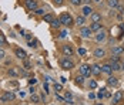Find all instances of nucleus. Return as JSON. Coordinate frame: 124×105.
Instances as JSON below:
<instances>
[{"mask_svg":"<svg viewBox=\"0 0 124 105\" xmlns=\"http://www.w3.org/2000/svg\"><path fill=\"white\" fill-rule=\"evenodd\" d=\"M60 65H62L63 70H71V68L74 67V63L70 58H63L62 61H60Z\"/></svg>","mask_w":124,"mask_h":105,"instance_id":"3","label":"nucleus"},{"mask_svg":"<svg viewBox=\"0 0 124 105\" xmlns=\"http://www.w3.org/2000/svg\"><path fill=\"white\" fill-rule=\"evenodd\" d=\"M88 98H90V99H94V98H96V95H94L93 92H90V94H88Z\"/></svg>","mask_w":124,"mask_h":105,"instance_id":"43","label":"nucleus"},{"mask_svg":"<svg viewBox=\"0 0 124 105\" xmlns=\"http://www.w3.org/2000/svg\"><path fill=\"white\" fill-rule=\"evenodd\" d=\"M110 65H111L113 71H120V70H124L123 64L120 63V61H113V60H110V63H108Z\"/></svg>","mask_w":124,"mask_h":105,"instance_id":"6","label":"nucleus"},{"mask_svg":"<svg viewBox=\"0 0 124 105\" xmlns=\"http://www.w3.org/2000/svg\"><path fill=\"white\" fill-rule=\"evenodd\" d=\"M56 98H57V101H60V102H64V101H66V99H63L60 95H56Z\"/></svg>","mask_w":124,"mask_h":105,"instance_id":"40","label":"nucleus"},{"mask_svg":"<svg viewBox=\"0 0 124 105\" xmlns=\"http://www.w3.org/2000/svg\"><path fill=\"white\" fill-rule=\"evenodd\" d=\"M90 88H91V90L97 88V82H96V81H90Z\"/></svg>","mask_w":124,"mask_h":105,"instance_id":"34","label":"nucleus"},{"mask_svg":"<svg viewBox=\"0 0 124 105\" xmlns=\"http://www.w3.org/2000/svg\"><path fill=\"white\" fill-rule=\"evenodd\" d=\"M76 23L78 24V26H83V24H84V16H78V17L76 19Z\"/></svg>","mask_w":124,"mask_h":105,"instance_id":"24","label":"nucleus"},{"mask_svg":"<svg viewBox=\"0 0 124 105\" xmlns=\"http://www.w3.org/2000/svg\"><path fill=\"white\" fill-rule=\"evenodd\" d=\"M80 74L81 75H84V77H90L91 75V68L87 65V64H83V65H80Z\"/></svg>","mask_w":124,"mask_h":105,"instance_id":"4","label":"nucleus"},{"mask_svg":"<svg viewBox=\"0 0 124 105\" xmlns=\"http://www.w3.org/2000/svg\"><path fill=\"white\" fill-rule=\"evenodd\" d=\"M37 40H30V41H29V47H31V48H36V47H37Z\"/></svg>","mask_w":124,"mask_h":105,"instance_id":"27","label":"nucleus"},{"mask_svg":"<svg viewBox=\"0 0 124 105\" xmlns=\"http://www.w3.org/2000/svg\"><path fill=\"white\" fill-rule=\"evenodd\" d=\"M43 19H44V21H46V23H51L54 17H53L51 14H44V16H43Z\"/></svg>","mask_w":124,"mask_h":105,"instance_id":"23","label":"nucleus"},{"mask_svg":"<svg viewBox=\"0 0 124 105\" xmlns=\"http://www.w3.org/2000/svg\"><path fill=\"white\" fill-rule=\"evenodd\" d=\"M54 3H56L57 6H60V4H63V0H54Z\"/></svg>","mask_w":124,"mask_h":105,"instance_id":"44","label":"nucleus"},{"mask_svg":"<svg viewBox=\"0 0 124 105\" xmlns=\"http://www.w3.org/2000/svg\"><path fill=\"white\" fill-rule=\"evenodd\" d=\"M107 4L111 7V9H116L118 6V0H107Z\"/></svg>","mask_w":124,"mask_h":105,"instance_id":"21","label":"nucleus"},{"mask_svg":"<svg viewBox=\"0 0 124 105\" xmlns=\"http://www.w3.org/2000/svg\"><path fill=\"white\" fill-rule=\"evenodd\" d=\"M9 75H12V77H16V75H17V71L14 70V68L9 70Z\"/></svg>","mask_w":124,"mask_h":105,"instance_id":"31","label":"nucleus"},{"mask_svg":"<svg viewBox=\"0 0 124 105\" xmlns=\"http://www.w3.org/2000/svg\"><path fill=\"white\" fill-rule=\"evenodd\" d=\"M14 98H16V95H14V92H12V91H6V92H3L0 95V101H1V102L13 101Z\"/></svg>","mask_w":124,"mask_h":105,"instance_id":"2","label":"nucleus"},{"mask_svg":"<svg viewBox=\"0 0 124 105\" xmlns=\"http://www.w3.org/2000/svg\"><path fill=\"white\" fill-rule=\"evenodd\" d=\"M54 90L59 92V91H62L63 90V87H62V84H54Z\"/></svg>","mask_w":124,"mask_h":105,"instance_id":"30","label":"nucleus"},{"mask_svg":"<svg viewBox=\"0 0 124 105\" xmlns=\"http://www.w3.org/2000/svg\"><path fill=\"white\" fill-rule=\"evenodd\" d=\"M106 37H107V33H106V30H99V33H97V35H96V41L97 43H100V41H104L106 40Z\"/></svg>","mask_w":124,"mask_h":105,"instance_id":"9","label":"nucleus"},{"mask_svg":"<svg viewBox=\"0 0 124 105\" xmlns=\"http://www.w3.org/2000/svg\"><path fill=\"white\" fill-rule=\"evenodd\" d=\"M106 56V51L103 50V48H97V50H94V57L96 58H103Z\"/></svg>","mask_w":124,"mask_h":105,"instance_id":"13","label":"nucleus"},{"mask_svg":"<svg viewBox=\"0 0 124 105\" xmlns=\"http://www.w3.org/2000/svg\"><path fill=\"white\" fill-rule=\"evenodd\" d=\"M44 12H46V10H44V9H41V7H37V9L34 10V13L39 14V16H44Z\"/></svg>","mask_w":124,"mask_h":105,"instance_id":"26","label":"nucleus"},{"mask_svg":"<svg viewBox=\"0 0 124 105\" xmlns=\"http://www.w3.org/2000/svg\"><path fill=\"white\" fill-rule=\"evenodd\" d=\"M91 74H93V75H100V74H101V67H100L99 64H94V65L91 67Z\"/></svg>","mask_w":124,"mask_h":105,"instance_id":"14","label":"nucleus"},{"mask_svg":"<svg viewBox=\"0 0 124 105\" xmlns=\"http://www.w3.org/2000/svg\"><path fill=\"white\" fill-rule=\"evenodd\" d=\"M59 20H60V23L64 24V26H71V24H73V17H71L70 14H67V13H63L62 16L59 17Z\"/></svg>","mask_w":124,"mask_h":105,"instance_id":"1","label":"nucleus"},{"mask_svg":"<svg viewBox=\"0 0 124 105\" xmlns=\"http://www.w3.org/2000/svg\"><path fill=\"white\" fill-rule=\"evenodd\" d=\"M63 53H64V54H66V56H69V57H71V56H73V54H74V51H73V48H71V47L70 46H63Z\"/></svg>","mask_w":124,"mask_h":105,"instance_id":"11","label":"nucleus"},{"mask_svg":"<svg viewBox=\"0 0 124 105\" xmlns=\"http://www.w3.org/2000/svg\"><path fill=\"white\" fill-rule=\"evenodd\" d=\"M43 88H44V90H46V92H49V84H47V82H46V84H44V85H43Z\"/></svg>","mask_w":124,"mask_h":105,"instance_id":"41","label":"nucleus"},{"mask_svg":"<svg viewBox=\"0 0 124 105\" xmlns=\"http://www.w3.org/2000/svg\"><path fill=\"white\" fill-rule=\"evenodd\" d=\"M31 101L33 102H39L40 101V97H39L37 94H31Z\"/></svg>","mask_w":124,"mask_h":105,"instance_id":"28","label":"nucleus"},{"mask_svg":"<svg viewBox=\"0 0 124 105\" xmlns=\"http://www.w3.org/2000/svg\"><path fill=\"white\" fill-rule=\"evenodd\" d=\"M80 34H81V37H83V38H88L90 35L93 34V31H91V28H90V27H81Z\"/></svg>","mask_w":124,"mask_h":105,"instance_id":"7","label":"nucleus"},{"mask_svg":"<svg viewBox=\"0 0 124 105\" xmlns=\"http://www.w3.org/2000/svg\"><path fill=\"white\" fill-rule=\"evenodd\" d=\"M24 67H26V70H30V68H31V64H30L29 61H26V63H24Z\"/></svg>","mask_w":124,"mask_h":105,"instance_id":"37","label":"nucleus"},{"mask_svg":"<svg viewBox=\"0 0 124 105\" xmlns=\"http://www.w3.org/2000/svg\"><path fill=\"white\" fill-rule=\"evenodd\" d=\"M120 28H121V31H123V34H124V23L120 24Z\"/></svg>","mask_w":124,"mask_h":105,"instance_id":"46","label":"nucleus"},{"mask_svg":"<svg viewBox=\"0 0 124 105\" xmlns=\"http://www.w3.org/2000/svg\"><path fill=\"white\" fill-rule=\"evenodd\" d=\"M123 51H124V48L123 47H113V50H111V53L114 54V56H120V54H123Z\"/></svg>","mask_w":124,"mask_h":105,"instance_id":"15","label":"nucleus"},{"mask_svg":"<svg viewBox=\"0 0 124 105\" xmlns=\"http://www.w3.org/2000/svg\"><path fill=\"white\" fill-rule=\"evenodd\" d=\"M14 54H16V57H17V58H20V60H24L26 57H27L26 51H24V50H22V48H16V50H14Z\"/></svg>","mask_w":124,"mask_h":105,"instance_id":"10","label":"nucleus"},{"mask_svg":"<svg viewBox=\"0 0 124 105\" xmlns=\"http://www.w3.org/2000/svg\"><path fill=\"white\" fill-rule=\"evenodd\" d=\"M107 84H108L110 87H116V85L118 84V81H117V78H116V77H108V80H107Z\"/></svg>","mask_w":124,"mask_h":105,"instance_id":"17","label":"nucleus"},{"mask_svg":"<svg viewBox=\"0 0 124 105\" xmlns=\"http://www.w3.org/2000/svg\"><path fill=\"white\" fill-rule=\"evenodd\" d=\"M78 54H80V56H84V54H86V50H84V48H78Z\"/></svg>","mask_w":124,"mask_h":105,"instance_id":"38","label":"nucleus"},{"mask_svg":"<svg viewBox=\"0 0 124 105\" xmlns=\"http://www.w3.org/2000/svg\"><path fill=\"white\" fill-rule=\"evenodd\" d=\"M76 82L81 85V84L84 82V75H81V74H80V75H77V77H76Z\"/></svg>","mask_w":124,"mask_h":105,"instance_id":"25","label":"nucleus"},{"mask_svg":"<svg viewBox=\"0 0 124 105\" xmlns=\"http://www.w3.org/2000/svg\"><path fill=\"white\" fill-rule=\"evenodd\" d=\"M36 82H37V80H36V78H30V80H29V84H30V85H34Z\"/></svg>","mask_w":124,"mask_h":105,"instance_id":"35","label":"nucleus"},{"mask_svg":"<svg viewBox=\"0 0 124 105\" xmlns=\"http://www.w3.org/2000/svg\"><path fill=\"white\" fill-rule=\"evenodd\" d=\"M24 37H26V40H27V41H30V40H31V35H30V34H24Z\"/></svg>","mask_w":124,"mask_h":105,"instance_id":"45","label":"nucleus"},{"mask_svg":"<svg viewBox=\"0 0 124 105\" xmlns=\"http://www.w3.org/2000/svg\"><path fill=\"white\" fill-rule=\"evenodd\" d=\"M24 6L29 10L34 12V10L37 9V1H36V0H24Z\"/></svg>","mask_w":124,"mask_h":105,"instance_id":"5","label":"nucleus"},{"mask_svg":"<svg viewBox=\"0 0 124 105\" xmlns=\"http://www.w3.org/2000/svg\"><path fill=\"white\" fill-rule=\"evenodd\" d=\"M1 44H6V38H4V35L0 33V46H1Z\"/></svg>","mask_w":124,"mask_h":105,"instance_id":"32","label":"nucleus"},{"mask_svg":"<svg viewBox=\"0 0 124 105\" xmlns=\"http://www.w3.org/2000/svg\"><path fill=\"white\" fill-rule=\"evenodd\" d=\"M70 1H71L73 6H80V4L83 3V0H70Z\"/></svg>","mask_w":124,"mask_h":105,"instance_id":"29","label":"nucleus"},{"mask_svg":"<svg viewBox=\"0 0 124 105\" xmlns=\"http://www.w3.org/2000/svg\"><path fill=\"white\" fill-rule=\"evenodd\" d=\"M67 102H69V105L73 104V95H71V92H69V91H66V98H64Z\"/></svg>","mask_w":124,"mask_h":105,"instance_id":"20","label":"nucleus"},{"mask_svg":"<svg viewBox=\"0 0 124 105\" xmlns=\"http://www.w3.org/2000/svg\"><path fill=\"white\" fill-rule=\"evenodd\" d=\"M90 28H91V31H99V30H101V23H100V21H96V23H91V26H90Z\"/></svg>","mask_w":124,"mask_h":105,"instance_id":"16","label":"nucleus"},{"mask_svg":"<svg viewBox=\"0 0 124 105\" xmlns=\"http://www.w3.org/2000/svg\"><path fill=\"white\" fill-rule=\"evenodd\" d=\"M103 91H104V90H101V91H100V92L97 94V97H99L100 99H103V98H104V92H103Z\"/></svg>","mask_w":124,"mask_h":105,"instance_id":"36","label":"nucleus"},{"mask_svg":"<svg viewBox=\"0 0 124 105\" xmlns=\"http://www.w3.org/2000/svg\"><path fill=\"white\" fill-rule=\"evenodd\" d=\"M101 72H104V74H107V75H110L113 72V68L110 64H104L103 67H101Z\"/></svg>","mask_w":124,"mask_h":105,"instance_id":"12","label":"nucleus"},{"mask_svg":"<svg viewBox=\"0 0 124 105\" xmlns=\"http://www.w3.org/2000/svg\"><path fill=\"white\" fill-rule=\"evenodd\" d=\"M4 56H6V53L3 50H0V58H4Z\"/></svg>","mask_w":124,"mask_h":105,"instance_id":"42","label":"nucleus"},{"mask_svg":"<svg viewBox=\"0 0 124 105\" xmlns=\"http://www.w3.org/2000/svg\"><path fill=\"white\" fill-rule=\"evenodd\" d=\"M83 1H84L86 4H88V3H90V0H83Z\"/></svg>","mask_w":124,"mask_h":105,"instance_id":"47","label":"nucleus"},{"mask_svg":"<svg viewBox=\"0 0 124 105\" xmlns=\"http://www.w3.org/2000/svg\"><path fill=\"white\" fill-rule=\"evenodd\" d=\"M91 20H93V23L100 21L101 20V14L100 13H91Z\"/></svg>","mask_w":124,"mask_h":105,"instance_id":"18","label":"nucleus"},{"mask_svg":"<svg viewBox=\"0 0 124 105\" xmlns=\"http://www.w3.org/2000/svg\"><path fill=\"white\" fill-rule=\"evenodd\" d=\"M116 9L118 10V13H120V14H123V13H124V6H120V4H118V6H117Z\"/></svg>","mask_w":124,"mask_h":105,"instance_id":"33","label":"nucleus"},{"mask_svg":"<svg viewBox=\"0 0 124 105\" xmlns=\"http://www.w3.org/2000/svg\"><path fill=\"white\" fill-rule=\"evenodd\" d=\"M66 35H67V31H66V30H63L62 33H60V37H62V38H64Z\"/></svg>","mask_w":124,"mask_h":105,"instance_id":"39","label":"nucleus"},{"mask_svg":"<svg viewBox=\"0 0 124 105\" xmlns=\"http://www.w3.org/2000/svg\"><path fill=\"white\" fill-rule=\"evenodd\" d=\"M91 13H93V10H91L90 6H84L83 7V16H91Z\"/></svg>","mask_w":124,"mask_h":105,"instance_id":"19","label":"nucleus"},{"mask_svg":"<svg viewBox=\"0 0 124 105\" xmlns=\"http://www.w3.org/2000/svg\"><path fill=\"white\" fill-rule=\"evenodd\" d=\"M51 27H56V28H59V27H60V20H59V19H53V21H51Z\"/></svg>","mask_w":124,"mask_h":105,"instance_id":"22","label":"nucleus"},{"mask_svg":"<svg viewBox=\"0 0 124 105\" xmlns=\"http://www.w3.org/2000/svg\"><path fill=\"white\" fill-rule=\"evenodd\" d=\"M121 99H123V92H121V91H117V92L113 95V104H114V105L120 104V102H121Z\"/></svg>","mask_w":124,"mask_h":105,"instance_id":"8","label":"nucleus"}]
</instances>
